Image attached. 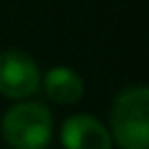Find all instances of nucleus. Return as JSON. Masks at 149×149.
Wrapping results in <instances>:
<instances>
[{
  "instance_id": "obj_3",
  "label": "nucleus",
  "mask_w": 149,
  "mask_h": 149,
  "mask_svg": "<svg viewBox=\"0 0 149 149\" xmlns=\"http://www.w3.org/2000/svg\"><path fill=\"white\" fill-rule=\"evenodd\" d=\"M41 86V74L37 68V61L21 51V49H8L0 53V94L23 100L33 96Z\"/></svg>"
},
{
  "instance_id": "obj_4",
  "label": "nucleus",
  "mask_w": 149,
  "mask_h": 149,
  "mask_svg": "<svg viewBox=\"0 0 149 149\" xmlns=\"http://www.w3.org/2000/svg\"><path fill=\"white\" fill-rule=\"evenodd\" d=\"M63 149H110L108 129L92 114H72L61 125Z\"/></svg>"
},
{
  "instance_id": "obj_5",
  "label": "nucleus",
  "mask_w": 149,
  "mask_h": 149,
  "mask_svg": "<svg viewBox=\"0 0 149 149\" xmlns=\"http://www.w3.org/2000/svg\"><path fill=\"white\" fill-rule=\"evenodd\" d=\"M41 84L45 94L57 104H76L84 96V80L80 78L78 72L65 65L49 70Z\"/></svg>"
},
{
  "instance_id": "obj_1",
  "label": "nucleus",
  "mask_w": 149,
  "mask_h": 149,
  "mask_svg": "<svg viewBox=\"0 0 149 149\" xmlns=\"http://www.w3.org/2000/svg\"><path fill=\"white\" fill-rule=\"evenodd\" d=\"M110 137L120 149H149V90L125 88L110 110Z\"/></svg>"
},
{
  "instance_id": "obj_2",
  "label": "nucleus",
  "mask_w": 149,
  "mask_h": 149,
  "mask_svg": "<svg viewBox=\"0 0 149 149\" xmlns=\"http://www.w3.org/2000/svg\"><path fill=\"white\" fill-rule=\"evenodd\" d=\"M2 137L13 149H47L53 135V118L41 102H19L2 116Z\"/></svg>"
}]
</instances>
